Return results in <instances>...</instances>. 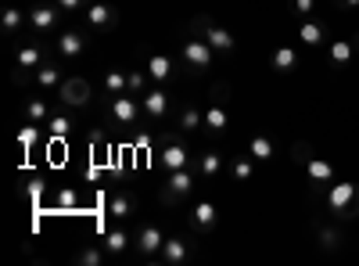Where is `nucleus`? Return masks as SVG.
<instances>
[{
	"instance_id": "obj_1",
	"label": "nucleus",
	"mask_w": 359,
	"mask_h": 266,
	"mask_svg": "<svg viewBox=\"0 0 359 266\" xmlns=\"http://www.w3.org/2000/svg\"><path fill=\"white\" fill-rule=\"evenodd\" d=\"M194 180H198L194 162L184 166V169L165 173V180H162V187H158V201L165 205V209H180V205H184V201L194 194Z\"/></svg>"
},
{
	"instance_id": "obj_2",
	"label": "nucleus",
	"mask_w": 359,
	"mask_h": 266,
	"mask_svg": "<svg viewBox=\"0 0 359 266\" xmlns=\"http://www.w3.org/2000/svg\"><path fill=\"white\" fill-rule=\"evenodd\" d=\"M320 201H323V209L327 213H334L338 220H359V184H331V187H327L323 194H320Z\"/></svg>"
},
{
	"instance_id": "obj_3",
	"label": "nucleus",
	"mask_w": 359,
	"mask_h": 266,
	"mask_svg": "<svg viewBox=\"0 0 359 266\" xmlns=\"http://www.w3.org/2000/svg\"><path fill=\"white\" fill-rule=\"evenodd\" d=\"M191 36H201L208 47H212L219 58H230L233 51H237V40H233V33L226 25H216L208 15H198V18H191Z\"/></svg>"
},
{
	"instance_id": "obj_4",
	"label": "nucleus",
	"mask_w": 359,
	"mask_h": 266,
	"mask_svg": "<svg viewBox=\"0 0 359 266\" xmlns=\"http://www.w3.org/2000/svg\"><path fill=\"white\" fill-rule=\"evenodd\" d=\"M216 51L208 47L201 36H191V40H184L180 44V69H184L187 76H205L208 69L216 65Z\"/></svg>"
},
{
	"instance_id": "obj_5",
	"label": "nucleus",
	"mask_w": 359,
	"mask_h": 266,
	"mask_svg": "<svg viewBox=\"0 0 359 266\" xmlns=\"http://www.w3.org/2000/svg\"><path fill=\"white\" fill-rule=\"evenodd\" d=\"M155 162H158L165 173L191 166V162H194V155H191V147L184 144V133L176 130V133H165V137H158V147H155Z\"/></svg>"
},
{
	"instance_id": "obj_6",
	"label": "nucleus",
	"mask_w": 359,
	"mask_h": 266,
	"mask_svg": "<svg viewBox=\"0 0 359 266\" xmlns=\"http://www.w3.org/2000/svg\"><path fill=\"white\" fill-rule=\"evenodd\" d=\"M108 126H115V130H130V126H137V119L144 115V108H140V101L133 98V94H118V98H111V105H108Z\"/></svg>"
},
{
	"instance_id": "obj_7",
	"label": "nucleus",
	"mask_w": 359,
	"mask_h": 266,
	"mask_svg": "<svg viewBox=\"0 0 359 266\" xmlns=\"http://www.w3.org/2000/svg\"><path fill=\"white\" fill-rule=\"evenodd\" d=\"M57 101H62L65 108H90V101H94V86H90V79L83 76H65V83L57 86Z\"/></svg>"
},
{
	"instance_id": "obj_8",
	"label": "nucleus",
	"mask_w": 359,
	"mask_h": 266,
	"mask_svg": "<svg viewBox=\"0 0 359 266\" xmlns=\"http://www.w3.org/2000/svg\"><path fill=\"white\" fill-rule=\"evenodd\" d=\"M162 245H165V230L158 223H151V220H144L137 227V234H133V252L140 259H158Z\"/></svg>"
},
{
	"instance_id": "obj_9",
	"label": "nucleus",
	"mask_w": 359,
	"mask_h": 266,
	"mask_svg": "<svg viewBox=\"0 0 359 266\" xmlns=\"http://www.w3.org/2000/svg\"><path fill=\"white\" fill-rule=\"evenodd\" d=\"M25 15H29V29H33L40 40H47L50 33H57V25H62V8H57L54 0H50V4H33Z\"/></svg>"
},
{
	"instance_id": "obj_10",
	"label": "nucleus",
	"mask_w": 359,
	"mask_h": 266,
	"mask_svg": "<svg viewBox=\"0 0 359 266\" xmlns=\"http://www.w3.org/2000/svg\"><path fill=\"white\" fill-rule=\"evenodd\" d=\"M187 227L194 234H216L219 227V209H216V201L212 198H198L191 205V213H187Z\"/></svg>"
},
{
	"instance_id": "obj_11",
	"label": "nucleus",
	"mask_w": 359,
	"mask_h": 266,
	"mask_svg": "<svg viewBox=\"0 0 359 266\" xmlns=\"http://www.w3.org/2000/svg\"><path fill=\"white\" fill-rule=\"evenodd\" d=\"M194 252H198V245L187 238V234H172V238H165V245L158 252V262H165V266H187L194 259Z\"/></svg>"
},
{
	"instance_id": "obj_12",
	"label": "nucleus",
	"mask_w": 359,
	"mask_h": 266,
	"mask_svg": "<svg viewBox=\"0 0 359 266\" xmlns=\"http://www.w3.org/2000/svg\"><path fill=\"white\" fill-rule=\"evenodd\" d=\"M169 105H172V98H169V91L162 83H155L151 91H147L144 98H140V108H144V119L147 123H165V115H169Z\"/></svg>"
},
{
	"instance_id": "obj_13",
	"label": "nucleus",
	"mask_w": 359,
	"mask_h": 266,
	"mask_svg": "<svg viewBox=\"0 0 359 266\" xmlns=\"http://www.w3.org/2000/svg\"><path fill=\"white\" fill-rule=\"evenodd\" d=\"M83 22H86V29L90 33H111V29L118 25V8L115 4H90L86 11H83Z\"/></svg>"
},
{
	"instance_id": "obj_14",
	"label": "nucleus",
	"mask_w": 359,
	"mask_h": 266,
	"mask_svg": "<svg viewBox=\"0 0 359 266\" xmlns=\"http://www.w3.org/2000/svg\"><path fill=\"white\" fill-rule=\"evenodd\" d=\"M54 51H57V58H62L65 65H72V62H79V58L86 54V36L79 33V29H65V33H57Z\"/></svg>"
},
{
	"instance_id": "obj_15",
	"label": "nucleus",
	"mask_w": 359,
	"mask_h": 266,
	"mask_svg": "<svg viewBox=\"0 0 359 266\" xmlns=\"http://www.w3.org/2000/svg\"><path fill=\"white\" fill-rule=\"evenodd\" d=\"M306 173H309V187H313L316 198L334 184V166L327 162V159H320V155H313V159L306 162Z\"/></svg>"
},
{
	"instance_id": "obj_16",
	"label": "nucleus",
	"mask_w": 359,
	"mask_h": 266,
	"mask_svg": "<svg viewBox=\"0 0 359 266\" xmlns=\"http://www.w3.org/2000/svg\"><path fill=\"white\" fill-rule=\"evenodd\" d=\"M194 169H198V180L212 184L223 176V152H216V147H205L201 155H194Z\"/></svg>"
},
{
	"instance_id": "obj_17",
	"label": "nucleus",
	"mask_w": 359,
	"mask_h": 266,
	"mask_svg": "<svg viewBox=\"0 0 359 266\" xmlns=\"http://www.w3.org/2000/svg\"><path fill=\"white\" fill-rule=\"evenodd\" d=\"M25 25H29V15H22V8H15V4L0 8V36L4 40H18Z\"/></svg>"
},
{
	"instance_id": "obj_18",
	"label": "nucleus",
	"mask_w": 359,
	"mask_h": 266,
	"mask_svg": "<svg viewBox=\"0 0 359 266\" xmlns=\"http://www.w3.org/2000/svg\"><path fill=\"white\" fill-rule=\"evenodd\" d=\"M101 245H104L108 259H123V255L133 248V234H130L126 227H111L104 238H101Z\"/></svg>"
},
{
	"instance_id": "obj_19",
	"label": "nucleus",
	"mask_w": 359,
	"mask_h": 266,
	"mask_svg": "<svg viewBox=\"0 0 359 266\" xmlns=\"http://www.w3.org/2000/svg\"><path fill=\"white\" fill-rule=\"evenodd\" d=\"M47 130H50V137L54 140H69L72 137V130H76V119H72V108H50V115H47Z\"/></svg>"
},
{
	"instance_id": "obj_20",
	"label": "nucleus",
	"mask_w": 359,
	"mask_h": 266,
	"mask_svg": "<svg viewBox=\"0 0 359 266\" xmlns=\"http://www.w3.org/2000/svg\"><path fill=\"white\" fill-rule=\"evenodd\" d=\"M108 213L118 220V223H126V220H133V213H137V198L126 191V187H118V191H111V198H108Z\"/></svg>"
},
{
	"instance_id": "obj_21",
	"label": "nucleus",
	"mask_w": 359,
	"mask_h": 266,
	"mask_svg": "<svg viewBox=\"0 0 359 266\" xmlns=\"http://www.w3.org/2000/svg\"><path fill=\"white\" fill-rule=\"evenodd\" d=\"M43 62H47V54H43L40 44H18V47H15V65H18V69L36 72Z\"/></svg>"
},
{
	"instance_id": "obj_22",
	"label": "nucleus",
	"mask_w": 359,
	"mask_h": 266,
	"mask_svg": "<svg viewBox=\"0 0 359 266\" xmlns=\"http://www.w3.org/2000/svg\"><path fill=\"white\" fill-rule=\"evenodd\" d=\"M226 130H230V115H226V105L208 101V108H205V133H208V137H223Z\"/></svg>"
},
{
	"instance_id": "obj_23",
	"label": "nucleus",
	"mask_w": 359,
	"mask_h": 266,
	"mask_svg": "<svg viewBox=\"0 0 359 266\" xmlns=\"http://www.w3.org/2000/svg\"><path fill=\"white\" fill-rule=\"evenodd\" d=\"M269 65H273V72H284V76H291L298 65H302V54H298L294 47H287V44H280L273 54H269Z\"/></svg>"
},
{
	"instance_id": "obj_24",
	"label": "nucleus",
	"mask_w": 359,
	"mask_h": 266,
	"mask_svg": "<svg viewBox=\"0 0 359 266\" xmlns=\"http://www.w3.org/2000/svg\"><path fill=\"white\" fill-rule=\"evenodd\" d=\"M144 69L151 72V79H155V83H162V86H165V83L176 76V62H172L169 54H162V51L147 58V65H144Z\"/></svg>"
},
{
	"instance_id": "obj_25",
	"label": "nucleus",
	"mask_w": 359,
	"mask_h": 266,
	"mask_svg": "<svg viewBox=\"0 0 359 266\" xmlns=\"http://www.w3.org/2000/svg\"><path fill=\"white\" fill-rule=\"evenodd\" d=\"M298 40H302L306 47H323L327 44V25L320 18H302V25H298Z\"/></svg>"
},
{
	"instance_id": "obj_26",
	"label": "nucleus",
	"mask_w": 359,
	"mask_h": 266,
	"mask_svg": "<svg viewBox=\"0 0 359 266\" xmlns=\"http://www.w3.org/2000/svg\"><path fill=\"white\" fill-rule=\"evenodd\" d=\"M33 83L40 86V91H57V86L65 83V72L62 65H54V62H43L36 72H33Z\"/></svg>"
},
{
	"instance_id": "obj_27",
	"label": "nucleus",
	"mask_w": 359,
	"mask_h": 266,
	"mask_svg": "<svg viewBox=\"0 0 359 266\" xmlns=\"http://www.w3.org/2000/svg\"><path fill=\"white\" fill-rule=\"evenodd\" d=\"M201 126H205V112L198 105H184V108L176 112V130L184 133V137L194 133V130H201Z\"/></svg>"
},
{
	"instance_id": "obj_28",
	"label": "nucleus",
	"mask_w": 359,
	"mask_h": 266,
	"mask_svg": "<svg viewBox=\"0 0 359 266\" xmlns=\"http://www.w3.org/2000/svg\"><path fill=\"white\" fill-rule=\"evenodd\" d=\"M248 155H252L255 162H269V159L277 155L273 137H269V133H252V137H248Z\"/></svg>"
},
{
	"instance_id": "obj_29",
	"label": "nucleus",
	"mask_w": 359,
	"mask_h": 266,
	"mask_svg": "<svg viewBox=\"0 0 359 266\" xmlns=\"http://www.w3.org/2000/svg\"><path fill=\"white\" fill-rule=\"evenodd\" d=\"M355 54H359V51H355V44H352V40H331V47H327V62L338 65V69H345Z\"/></svg>"
},
{
	"instance_id": "obj_30",
	"label": "nucleus",
	"mask_w": 359,
	"mask_h": 266,
	"mask_svg": "<svg viewBox=\"0 0 359 266\" xmlns=\"http://www.w3.org/2000/svg\"><path fill=\"white\" fill-rule=\"evenodd\" d=\"M316 245H320L323 252H341L345 234H341L338 227H331V223H323V227H316Z\"/></svg>"
},
{
	"instance_id": "obj_31",
	"label": "nucleus",
	"mask_w": 359,
	"mask_h": 266,
	"mask_svg": "<svg viewBox=\"0 0 359 266\" xmlns=\"http://www.w3.org/2000/svg\"><path fill=\"white\" fill-rule=\"evenodd\" d=\"M22 115H25V123H36V126H47V115H50V105L43 98H25L22 105Z\"/></svg>"
},
{
	"instance_id": "obj_32",
	"label": "nucleus",
	"mask_w": 359,
	"mask_h": 266,
	"mask_svg": "<svg viewBox=\"0 0 359 266\" xmlns=\"http://www.w3.org/2000/svg\"><path fill=\"white\" fill-rule=\"evenodd\" d=\"M72 262H76V266H104V262H108V252H104V245H83V248L72 255Z\"/></svg>"
},
{
	"instance_id": "obj_33",
	"label": "nucleus",
	"mask_w": 359,
	"mask_h": 266,
	"mask_svg": "<svg viewBox=\"0 0 359 266\" xmlns=\"http://www.w3.org/2000/svg\"><path fill=\"white\" fill-rule=\"evenodd\" d=\"M104 94H108V98L130 94V76H126L123 69H108V72H104Z\"/></svg>"
},
{
	"instance_id": "obj_34",
	"label": "nucleus",
	"mask_w": 359,
	"mask_h": 266,
	"mask_svg": "<svg viewBox=\"0 0 359 266\" xmlns=\"http://www.w3.org/2000/svg\"><path fill=\"white\" fill-rule=\"evenodd\" d=\"M252 173H255V159H252V155H237V159L230 162V176H233L237 184H248Z\"/></svg>"
},
{
	"instance_id": "obj_35",
	"label": "nucleus",
	"mask_w": 359,
	"mask_h": 266,
	"mask_svg": "<svg viewBox=\"0 0 359 266\" xmlns=\"http://www.w3.org/2000/svg\"><path fill=\"white\" fill-rule=\"evenodd\" d=\"M126 76H130V94H133V98H144V94L155 86V79H151V72H147V69H133V72H126Z\"/></svg>"
},
{
	"instance_id": "obj_36",
	"label": "nucleus",
	"mask_w": 359,
	"mask_h": 266,
	"mask_svg": "<svg viewBox=\"0 0 359 266\" xmlns=\"http://www.w3.org/2000/svg\"><path fill=\"white\" fill-rule=\"evenodd\" d=\"M40 140V126L36 123H25L22 130H18V144H22V152H29V147H33Z\"/></svg>"
},
{
	"instance_id": "obj_37",
	"label": "nucleus",
	"mask_w": 359,
	"mask_h": 266,
	"mask_svg": "<svg viewBox=\"0 0 359 266\" xmlns=\"http://www.w3.org/2000/svg\"><path fill=\"white\" fill-rule=\"evenodd\" d=\"M54 205H57V209H76V205H79V191H72V187L57 191L54 194Z\"/></svg>"
},
{
	"instance_id": "obj_38",
	"label": "nucleus",
	"mask_w": 359,
	"mask_h": 266,
	"mask_svg": "<svg viewBox=\"0 0 359 266\" xmlns=\"http://www.w3.org/2000/svg\"><path fill=\"white\" fill-rule=\"evenodd\" d=\"M230 94H233V86L223 79V83H212V91H208V101H216V105H226L230 101Z\"/></svg>"
},
{
	"instance_id": "obj_39",
	"label": "nucleus",
	"mask_w": 359,
	"mask_h": 266,
	"mask_svg": "<svg viewBox=\"0 0 359 266\" xmlns=\"http://www.w3.org/2000/svg\"><path fill=\"white\" fill-rule=\"evenodd\" d=\"M57 8H62V15H79V11H86L94 0H54Z\"/></svg>"
},
{
	"instance_id": "obj_40",
	"label": "nucleus",
	"mask_w": 359,
	"mask_h": 266,
	"mask_svg": "<svg viewBox=\"0 0 359 266\" xmlns=\"http://www.w3.org/2000/svg\"><path fill=\"white\" fill-rule=\"evenodd\" d=\"M291 155H294V162H298V166H306V162L313 159V147H309L306 140H294V144H291Z\"/></svg>"
},
{
	"instance_id": "obj_41",
	"label": "nucleus",
	"mask_w": 359,
	"mask_h": 266,
	"mask_svg": "<svg viewBox=\"0 0 359 266\" xmlns=\"http://www.w3.org/2000/svg\"><path fill=\"white\" fill-rule=\"evenodd\" d=\"M291 11H294V18H313L316 0H291Z\"/></svg>"
},
{
	"instance_id": "obj_42",
	"label": "nucleus",
	"mask_w": 359,
	"mask_h": 266,
	"mask_svg": "<svg viewBox=\"0 0 359 266\" xmlns=\"http://www.w3.org/2000/svg\"><path fill=\"white\" fill-rule=\"evenodd\" d=\"M25 194H29V198H40V194H43V184H40V180H29Z\"/></svg>"
},
{
	"instance_id": "obj_43",
	"label": "nucleus",
	"mask_w": 359,
	"mask_h": 266,
	"mask_svg": "<svg viewBox=\"0 0 359 266\" xmlns=\"http://www.w3.org/2000/svg\"><path fill=\"white\" fill-rule=\"evenodd\" d=\"M334 8H338V11H355L359 0H334Z\"/></svg>"
},
{
	"instance_id": "obj_44",
	"label": "nucleus",
	"mask_w": 359,
	"mask_h": 266,
	"mask_svg": "<svg viewBox=\"0 0 359 266\" xmlns=\"http://www.w3.org/2000/svg\"><path fill=\"white\" fill-rule=\"evenodd\" d=\"M352 44H355V51H359V33H352Z\"/></svg>"
}]
</instances>
